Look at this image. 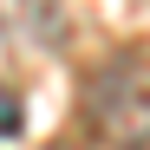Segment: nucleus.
Listing matches in <instances>:
<instances>
[{
  "label": "nucleus",
  "mask_w": 150,
  "mask_h": 150,
  "mask_svg": "<svg viewBox=\"0 0 150 150\" xmlns=\"http://www.w3.org/2000/svg\"><path fill=\"white\" fill-rule=\"evenodd\" d=\"M85 131L105 150H150V52L124 46L85 79Z\"/></svg>",
  "instance_id": "1"
},
{
  "label": "nucleus",
  "mask_w": 150,
  "mask_h": 150,
  "mask_svg": "<svg viewBox=\"0 0 150 150\" xmlns=\"http://www.w3.org/2000/svg\"><path fill=\"white\" fill-rule=\"evenodd\" d=\"M0 137H20V98L0 91Z\"/></svg>",
  "instance_id": "2"
}]
</instances>
